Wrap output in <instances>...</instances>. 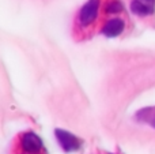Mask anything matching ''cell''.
Here are the masks:
<instances>
[{"label":"cell","mask_w":155,"mask_h":154,"mask_svg":"<svg viewBox=\"0 0 155 154\" xmlns=\"http://www.w3.org/2000/svg\"><path fill=\"white\" fill-rule=\"evenodd\" d=\"M125 29V22L121 18H112L104 25L102 27V34L106 37H117Z\"/></svg>","instance_id":"obj_4"},{"label":"cell","mask_w":155,"mask_h":154,"mask_svg":"<svg viewBox=\"0 0 155 154\" xmlns=\"http://www.w3.org/2000/svg\"><path fill=\"white\" fill-rule=\"evenodd\" d=\"M131 11L135 15L146 16V15H153L155 12V5L154 2H142V0H134L131 3Z\"/></svg>","instance_id":"obj_5"},{"label":"cell","mask_w":155,"mask_h":154,"mask_svg":"<svg viewBox=\"0 0 155 154\" xmlns=\"http://www.w3.org/2000/svg\"><path fill=\"white\" fill-rule=\"evenodd\" d=\"M54 134H56L57 141H59L60 146H61V149L64 150V152H67V153L76 152V150H79L80 146H82V141H80L76 135L71 134L70 131L57 128V130L54 131Z\"/></svg>","instance_id":"obj_3"},{"label":"cell","mask_w":155,"mask_h":154,"mask_svg":"<svg viewBox=\"0 0 155 154\" xmlns=\"http://www.w3.org/2000/svg\"><path fill=\"white\" fill-rule=\"evenodd\" d=\"M146 2H154V0H146Z\"/></svg>","instance_id":"obj_8"},{"label":"cell","mask_w":155,"mask_h":154,"mask_svg":"<svg viewBox=\"0 0 155 154\" xmlns=\"http://www.w3.org/2000/svg\"><path fill=\"white\" fill-rule=\"evenodd\" d=\"M136 119L139 122L147 123L151 127L155 128V106H150V108H144L142 111L137 112Z\"/></svg>","instance_id":"obj_6"},{"label":"cell","mask_w":155,"mask_h":154,"mask_svg":"<svg viewBox=\"0 0 155 154\" xmlns=\"http://www.w3.org/2000/svg\"><path fill=\"white\" fill-rule=\"evenodd\" d=\"M99 5H101V0H87L83 4V7L79 11V23L80 26L87 27L91 23H94V21L98 16Z\"/></svg>","instance_id":"obj_1"},{"label":"cell","mask_w":155,"mask_h":154,"mask_svg":"<svg viewBox=\"0 0 155 154\" xmlns=\"http://www.w3.org/2000/svg\"><path fill=\"white\" fill-rule=\"evenodd\" d=\"M19 147L22 153H44V143L42 139L35 132H25L21 136Z\"/></svg>","instance_id":"obj_2"},{"label":"cell","mask_w":155,"mask_h":154,"mask_svg":"<svg viewBox=\"0 0 155 154\" xmlns=\"http://www.w3.org/2000/svg\"><path fill=\"white\" fill-rule=\"evenodd\" d=\"M124 10V5L120 0H112L109 4L106 5V11L107 14H118Z\"/></svg>","instance_id":"obj_7"}]
</instances>
